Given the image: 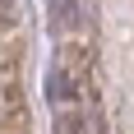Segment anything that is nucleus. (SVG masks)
<instances>
[{"mask_svg": "<svg viewBox=\"0 0 134 134\" xmlns=\"http://www.w3.org/2000/svg\"><path fill=\"white\" fill-rule=\"evenodd\" d=\"M14 19H19V5L14 0H0V28H9Z\"/></svg>", "mask_w": 134, "mask_h": 134, "instance_id": "nucleus-1", "label": "nucleus"}]
</instances>
